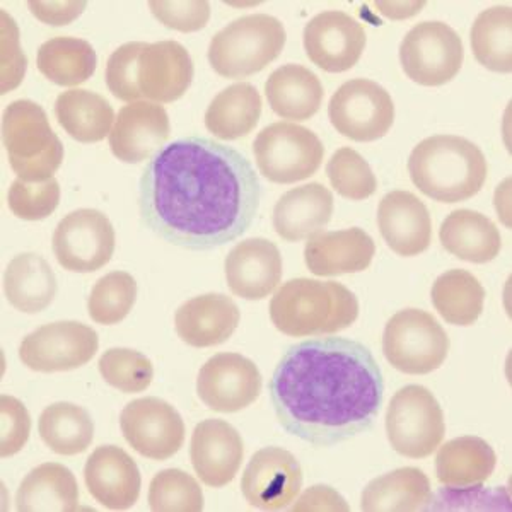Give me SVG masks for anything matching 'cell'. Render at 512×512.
I'll return each instance as SVG.
<instances>
[{
    "label": "cell",
    "instance_id": "38",
    "mask_svg": "<svg viewBox=\"0 0 512 512\" xmlns=\"http://www.w3.org/2000/svg\"><path fill=\"white\" fill-rule=\"evenodd\" d=\"M512 12L509 6H495L478 14L470 31L475 59L492 72L512 70Z\"/></svg>",
    "mask_w": 512,
    "mask_h": 512
},
{
    "label": "cell",
    "instance_id": "5",
    "mask_svg": "<svg viewBox=\"0 0 512 512\" xmlns=\"http://www.w3.org/2000/svg\"><path fill=\"white\" fill-rule=\"evenodd\" d=\"M2 144L12 171L28 183L53 178L64 161V144L47 113L30 99H18L2 115Z\"/></svg>",
    "mask_w": 512,
    "mask_h": 512
},
{
    "label": "cell",
    "instance_id": "40",
    "mask_svg": "<svg viewBox=\"0 0 512 512\" xmlns=\"http://www.w3.org/2000/svg\"><path fill=\"white\" fill-rule=\"evenodd\" d=\"M149 506L154 512H200L204 494L192 475L171 468L152 478Z\"/></svg>",
    "mask_w": 512,
    "mask_h": 512
},
{
    "label": "cell",
    "instance_id": "20",
    "mask_svg": "<svg viewBox=\"0 0 512 512\" xmlns=\"http://www.w3.org/2000/svg\"><path fill=\"white\" fill-rule=\"evenodd\" d=\"M192 465L198 478L214 489L226 487L238 475L245 446L239 432L226 420H202L192 436Z\"/></svg>",
    "mask_w": 512,
    "mask_h": 512
},
{
    "label": "cell",
    "instance_id": "13",
    "mask_svg": "<svg viewBox=\"0 0 512 512\" xmlns=\"http://www.w3.org/2000/svg\"><path fill=\"white\" fill-rule=\"evenodd\" d=\"M98 333L79 321H57L24 338L19 359L38 373H64L86 366L98 352Z\"/></svg>",
    "mask_w": 512,
    "mask_h": 512
},
{
    "label": "cell",
    "instance_id": "43",
    "mask_svg": "<svg viewBox=\"0 0 512 512\" xmlns=\"http://www.w3.org/2000/svg\"><path fill=\"white\" fill-rule=\"evenodd\" d=\"M7 204L14 216L24 221H43L52 216L60 204V185L55 178L40 183L12 181Z\"/></svg>",
    "mask_w": 512,
    "mask_h": 512
},
{
    "label": "cell",
    "instance_id": "32",
    "mask_svg": "<svg viewBox=\"0 0 512 512\" xmlns=\"http://www.w3.org/2000/svg\"><path fill=\"white\" fill-rule=\"evenodd\" d=\"M431 497V480L422 470L398 468L369 482L362 492L361 509L367 512L425 511Z\"/></svg>",
    "mask_w": 512,
    "mask_h": 512
},
{
    "label": "cell",
    "instance_id": "9",
    "mask_svg": "<svg viewBox=\"0 0 512 512\" xmlns=\"http://www.w3.org/2000/svg\"><path fill=\"white\" fill-rule=\"evenodd\" d=\"M258 169L267 180L291 185L320 169L325 147L315 132L297 123L277 122L263 128L253 142Z\"/></svg>",
    "mask_w": 512,
    "mask_h": 512
},
{
    "label": "cell",
    "instance_id": "10",
    "mask_svg": "<svg viewBox=\"0 0 512 512\" xmlns=\"http://www.w3.org/2000/svg\"><path fill=\"white\" fill-rule=\"evenodd\" d=\"M465 60L463 41L441 21H424L408 31L400 45V62L408 79L434 88L453 81Z\"/></svg>",
    "mask_w": 512,
    "mask_h": 512
},
{
    "label": "cell",
    "instance_id": "22",
    "mask_svg": "<svg viewBox=\"0 0 512 512\" xmlns=\"http://www.w3.org/2000/svg\"><path fill=\"white\" fill-rule=\"evenodd\" d=\"M84 482L89 494L111 511H125L139 501V466L118 446H101L89 456Z\"/></svg>",
    "mask_w": 512,
    "mask_h": 512
},
{
    "label": "cell",
    "instance_id": "35",
    "mask_svg": "<svg viewBox=\"0 0 512 512\" xmlns=\"http://www.w3.org/2000/svg\"><path fill=\"white\" fill-rule=\"evenodd\" d=\"M36 65L57 86H79L96 72L98 57L93 45L74 36H57L38 50Z\"/></svg>",
    "mask_w": 512,
    "mask_h": 512
},
{
    "label": "cell",
    "instance_id": "46",
    "mask_svg": "<svg viewBox=\"0 0 512 512\" xmlns=\"http://www.w3.org/2000/svg\"><path fill=\"white\" fill-rule=\"evenodd\" d=\"M154 18L169 30L193 33L204 30L210 19V4L205 0L197 2H164L154 0L149 4Z\"/></svg>",
    "mask_w": 512,
    "mask_h": 512
},
{
    "label": "cell",
    "instance_id": "14",
    "mask_svg": "<svg viewBox=\"0 0 512 512\" xmlns=\"http://www.w3.org/2000/svg\"><path fill=\"white\" fill-rule=\"evenodd\" d=\"M120 427L127 443L149 460H169L185 443V422L178 410L154 396L128 403Z\"/></svg>",
    "mask_w": 512,
    "mask_h": 512
},
{
    "label": "cell",
    "instance_id": "49",
    "mask_svg": "<svg viewBox=\"0 0 512 512\" xmlns=\"http://www.w3.org/2000/svg\"><path fill=\"white\" fill-rule=\"evenodd\" d=\"M86 6H88L86 2H41V0L38 2L31 0L28 4L33 16L40 19L41 23L50 24V26H65L76 21Z\"/></svg>",
    "mask_w": 512,
    "mask_h": 512
},
{
    "label": "cell",
    "instance_id": "6",
    "mask_svg": "<svg viewBox=\"0 0 512 512\" xmlns=\"http://www.w3.org/2000/svg\"><path fill=\"white\" fill-rule=\"evenodd\" d=\"M284 24L268 14L236 19L219 31L209 45L210 65L226 79H245L262 72L284 50Z\"/></svg>",
    "mask_w": 512,
    "mask_h": 512
},
{
    "label": "cell",
    "instance_id": "18",
    "mask_svg": "<svg viewBox=\"0 0 512 512\" xmlns=\"http://www.w3.org/2000/svg\"><path fill=\"white\" fill-rule=\"evenodd\" d=\"M169 134L171 123L164 106L151 101L128 103L111 128V152L123 163H142L163 149Z\"/></svg>",
    "mask_w": 512,
    "mask_h": 512
},
{
    "label": "cell",
    "instance_id": "36",
    "mask_svg": "<svg viewBox=\"0 0 512 512\" xmlns=\"http://www.w3.org/2000/svg\"><path fill=\"white\" fill-rule=\"evenodd\" d=\"M38 432L53 453L76 456L93 443L94 424L86 408L60 402L41 412Z\"/></svg>",
    "mask_w": 512,
    "mask_h": 512
},
{
    "label": "cell",
    "instance_id": "29",
    "mask_svg": "<svg viewBox=\"0 0 512 512\" xmlns=\"http://www.w3.org/2000/svg\"><path fill=\"white\" fill-rule=\"evenodd\" d=\"M59 284L52 267L36 253L18 255L4 272V294L11 306L36 315L53 303Z\"/></svg>",
    "mask_w": 512,
    "mask_h": 512
},
{
    "label": "cell",
    "instance_id": "30",
    "mask_svg": "<svg viewBox=\"0 0 512 512\" xmlns=\"http://www.w3.org/2000/svg\"><path fill=\"white\" fill-rule=\"evenodd\" d=\"M19 512H74L79 487L74 473L60 463H43L31 470L16 494Z\"/></svg>",
    "mask_w": 512,
    "mask_h": 512
},
{
    "label": "cell",
    "instance_id": "41",
    "mask_svg": "<svg viewBox=\"0 0 512 512\" xmlns=\"http://www.w3.org/2000/svg\"><path fill=\"white\" fill-rule=\"evenodd\" d=\"M326 175L338 195L349 200H366L378 190V180L373 169L359 152L342 147L326 164Z\"/></svg>",
    "mask_w": 512,
    "mask_h": 512
},
{
    "label": "cell",
    "instance_id": "34",
    "mask_svg": "<svg viewBox=\"0 0 512 512\" xmlns=\"http://www.w3.org/2000/svg\"><path fill=\"white\" fill-rule=\"evenodd\" d=\"M55 117L72 139L94 144L110 134L115 111L101 94L88 89H70L55 101Z\"/></svg>",
    "mask_w": 512,
    "mask_h": 512
},
{
    "label": "cell",
    "instance_id": "44",
    "mask_svg": "<svg viewBox=\"0 0 512 512\" xmlns=\"http://www.w3.org/2000/svg\"><path fill=\"white\" fill-rule=\"evenodd\" d=\"M147 43L132 41L125 43L111 53L108 64H106V86L110 93L120 101L135 103L142 99L139 88H137V60L140 53L146 48Z\"/></svg>",
    "mask_w": 512,
    "mask_h": 512
},
{
    "label": "cell",
    "instance_id": "47",
    "mask_svg": "<svg viewBox=\"0 0 512 512\" xmlns=\"http://www.w3.org/2000/svg\"><path fill=\"white\" fill-rule=\"evenodd\" d=\"M2 94L18 88L23 82L24 72L28 67V59L21 50L19 28L16 21L2 11Z\"/></svg>",
    "mask_w": 512,
    "mask_h": 512
},
{
    "label": "cell",
    "instance_id": "16",
    "mask_svg": "<svg viewBox=\"0 0 512 512\" xmlns=\"http://www.w3.org/2000/svg\"><path fill=\"white\" fill-rule=\"evenodd\" d=\"M301 489L303 470L296 456L275 446L253 454L241 480L246 502L262 511L286 509Z\"/></svg>",
    "mask_w": 512,
    "mask_h": 512
},
{
    "label": "cell",
    "instance_id": "12",
    "mask_svg": "<svg viewBox=\"0 0 512 512\" xmlns=\"http://www.w3.org/2000/svg\"><path fill=\"white\" fill-rule=\"evenodd\" d=\"M115 229L110 219L94 209L70 212L53 234V253L60 267L91 274L106 267L115 253Z\"/></svg>",
    "mask_w": 512,
    "mask_h": 512
},
{
    "label": "cell",
    "instance_id": "45",
    "mask_svg": "<svg viewBox=\"0 0 512 512\" xmlns=\"http://www.w3.org/2000/svg\"><path fill=\"white\" fill-rule=\"evenodd\" d=\"M31 417L23 402L14 396L0 398V454L9 458L18 454L30 439Z\"/></svg>",
    "mask_w": 512,
    "mask_h": 512
},
{
    "label": "cell",
    "instance_id": "7",
    "mask_svg": "<svg viewBox=\"0 0 512 512\" xmlns=\"http://www.w3.org/2000/svg\"><path fill=\"white\" fill-rule=\"evenodd\" d=\"M386 434L391 448L405 458L431 456L446 434L443 408L434 393L420 384L396 391L386 412Z\"/></svg>",
    "mask_w": 512,
    "mask_h": 512
},
{
    "label": "cell",
    "instance_id": "24",
    "mask_svg": "<svg viewBox=\"0 0 512 512\" xmlns=\"http://www.w3.org/2000/svg\"><path fill=\"white\" fill-rule=\"evenodd\" d=\"M374 253L373 238L361 227H350L309 238L304 262L309 272L318 277L359 274L373 263Z\"/></svg>",
    "mask_w": 512,
    "mask_h": 512
},
{
    "label": "cell",
    "instance_id": "21",
    "mask_svg": "<svg viewBox=\"0 0 512 512\" xmlns=\"http://www.w3.org/2000/svg\"><path fill=\"white\" fill-rule=\"evenodd\" d=\"M224 270L233 294L246 301H260L270 296L282 280V256L268 239H245L229 251Z\"/></svg>",
    "mask_w": 512,
    "mask_h": 512
},
{
    "label": "cell",
    "instance_id": "15",
    "mask_svg": "<svg viewBox=\"0 0 512 512\" xmlns=\"http://www.w3.org/2000/svg\"><path fill=\"white\" fill-rule=\"evenodd\" d=\"M197 393L210 410L234 414L256 402L262 393V374L248 357L217 354L200 369Z\"/></svg>",
    "mask_w": 512,
    "mask_h": 512
},
{
    "label": "cell",
    "instance_id": "33",
    "mask_svg": "<svg viewBox=\"0 0 512 512\" xmlns=\"http://www.w3.org/2000/svg\"><path fill=\"white\" fill-rule=\"evenodd\" d=\"M262 96L248 82L222 89L205 111V127L221 140H236L251 134L262 117Z\"/></svg>",
    "mask_w": 512,
    "mask_h": 512
},
{
    "label": "cell",
    "instance_id": "48",
    "mask_svg": "<svg viewBox=\"0 0 512 512\" xmlns=\"http://www.w3.org/2000/svg\"><path fill=\"white\" fill-rule=\"evenodd\" d=\"M294 512L308 511H349V504L345 502L344 497L338 494L337 490L326 485H316L306 490L296 504L292 506Z\"/></svg>",
    "mask_w": 512,
    "mask_h": 512
},
{
    "label": "cell",
    "instance_id": "26",
    "mask_svg": "<svg viewBox=\"0 0 512 512\" xmlns=\"http://www.w3.org/2000/svg\"><path fill=\"white\" fill-rule=\"evenodd\" d=\"M333 216V195L321 183L292 188L275 204L274 229L289 243L320 234Z\"/></svg>",
    "mask_w": 512,
    "mask_h": 512
},
{
    "label": "cell",
    "instance_id": "19",
    "mask_svg": "<svg viewBox=\"0 0 512 512\" xmlns=\"http://www.w3.org/2000/svg\"><path fill=\"white\" fill-rule=\"evenodd\" d=\"M193 60L178 41L147 43L137 60V88L151 103H173L193 81Z\"/></svg>",
    "mask_w": 512,
    "mask_h": 512
},
{
    "label": "cell",
    "instance_id": "27",
    "mask_svg": "<svg viewBox=\"0 0 512 512\" xmlns=\"http://www.w3.org/2000/svg\"><path fill=\"white\" fill-rule=\"evenodd\" d=\"M265 94L280 118L304 122L320 111L325 91L315 72L303 65L287 64L270 74Z\"/></svg>",
    "mask_w": 512,
    "mask_h": 512
},
{
    "label": "cell",
    "instance_id": "37",
    "mask_svg": "<svg viewBox=\"0 0 512 512\" xmlns=\"http://www.w3.org/2000/svg\"><path fill=\"white\" fill-rule=\"evenodd\" d=\"M431 297L443 320L451 325L470 326L482 315L485 289L475 275L454 268L437 277Z\"/></svg>",
    "mask_w": 512,
    "mask_h": 512
},
{
    "label": "cell",
    "instance_id": "8",
    "mask_svg": "<svg viewBox=\"0 0 512 512\" xmlns=\"http://www.w3.org/2000/svg\"><path fill=\"white\" fill-rule=\"evenodd\" d=\"M448 352V333L427 311L403 309L384 326V357L400 373H434L448 359Z\"/></svg>",
    "mask_w": 512,
    "mask_h": 512
},
{
    "label": "cell",
    "instance_id": "1",
    "mask_svg": "<svg viewBox=\"0 0 512 512\" xmlns=\"http://www.w3.org/2000/svg\"><path fill=\"white\" fill-rule=\"evenodd\" d=\"M258 205L260 181L250 161L207 137L171 142L140 176V219L185 250L233 243L250 229Z\"/></svg>",
    "mask_w": 512,
    "mask_h": 512
},
{
    "label": "cell",
    "instance_id": "28",
    "mask_svg": "<svg viewBox=\"0 0 512 512\" xmlns=\"http://www.w3.org/2000/svg\"><path fill=\"white\" fill-rule=\"evenodd\" d=\"M444 250L470 263H489L502 248L499 229L489 217L475 210L460 209L451 212L439 229Z\"/></svg>",
    "mask_w": 512,
    "mask_h": 512
},
{
    "label": "cell",
    "instance_id": "39",
    "mask_svg": "<svg viewBox=\"0 0 512 512\" xmlns=\"http://www.w3.org/2000/svg\"><path fill=\"white\" fill-rule=\"evenodd\" d=\"M137 299V282L127 272L101 277L91 291L88 311L99 325H117L127 318Z\"/></svg>",
    "mask_w": 512,
    "mask_h": 512
},
{
    "label": "cell",
    "instance_id": "3",
    "mask_svg": "<svg viewBox=\"0 0 512 512\" xmlns=\"http://www.w3.org/2000/svg\"><path fill=\"white\" fill-rule=\"evenodd\" d=\"M415 187L427 197L458 204L475 197L487 180L489 163L480 147L458 135H434L422 140L408 159Z\"/></svg>",
    "mask_w": 512,
    "mask_h": 512
},
{
    "label": "cell",
    "instance_id": "23",
    "mask_svg": "<svg viewBox=\"0 0 512 512\" xmlns=\"http://www.w3.org/2000/svg\"><path fill=\"white\" fill-rule=\"evenodd\" d=\"M378 226L384 243L396 255L417 256L431 246V214L414 193L395 190L384 195L378 207Z\"/></svg>",
    "mask_w": 512,
    "mask_h": 512
},
{
    "label": "cell",
    "instance_id": "4",
    "mask_svg": "<svg viewBox=\"0 0 512 512\" xmlns=\"http://www.w3.org/2000/svg\"><path fill=\"white\" fill-rule=\"evenodd\" d=\"M359 301L338 282L292 279L270 301L275 328L289 337L333 335L354 325Z\"/></svg>",
    "mask_w": 512,
    "mask_h": 512
},
{
    "label": "cell",
    "instance_id": "25",
    "mask_svg": "<svg viewBox=\"0 0 512 512\" xmlns=\"http://www.w3.org/2000/svg\"><path fill=\"white\" fill-rule=\"evenodd\" d=\"M239 320L241 313L231 297L205 294L193 297L178 308L176 333L190 347H216L233 337Z\"/></svg>",
    "mask_w": 512,
    "mask_h": 512
},
{
    "label": "cell",
    "instance_id": "2",
    "mask_svg": "<svg viewBox=\"0 0 512 512\" xmlns=\"http://www.w3.org/2000/svg\"><path fill=\"white\" fill-rule=\"evenodd\" d=\"M280 425L315 446H333L373 427L383 403L381 367L366 345L313 338L292 345L270 379Z\"/></svg>",
    "mask_w": 512,
    "mask_h": 512
},
{
    "label": "cell",
    "instance_id": "11",
    "mask_svg": "<svg viewBox=\"0 0 512 512\" xmlns=\"http://www.w3.org/2000/svg\"><path fill=\"white\" fill-rule=\"evenodd\" d=\"M328 117L338 134L355 142L383 139L395 122L390 93L369 79L342 84L328 105Z\"/></svg>",
    "mask_w": 512,
    "mask_h": 512
},
{
    "label": "cell",
    "instance_id": "42",
    "mask_svg": "<svg viewBox=\"0 0 512 512\" xmlns=\"http://www.w3.org/2000/svg\"><path fill=\"white\" fill-rule=\"evenodd\" d=\"M98 367L106 383L122 393H142L154 379L152 362L137 350H106L99 359Z\"/></svg>",
    "mask_w": 512,
    "mask_h": 512
},
{
    "label": "cell",
    "instance_id": "31",
    "mask_svg": "<svg viewBox=\"0 0 512 512\" xmlns=\"http://www.w3.org/2000/svg\"><path fill=\"white\" fill-rule=\"evenodd\" d=\"M497 465V456L480 437H458L439 449L436 460L437 480L451 489L477 487L487 482Z\"/></svg>",
    "mask_w": 512,
    "mask_h": 512
},
{
    "label": "cell",
    "instance_id": "17",
    "mask_svg": "<svg viewBox=\"0 0 512 512\" xmlns=\"http://www.w3.org/2000/svg\"><path fill=\"white\" fill-rule=\"evenodd\" d=\"M308 59L325 72H345L361 60L366 48V30L357 19L342 11H325L304 28Z\"/></svg>",
    "mask_w": 512,
    "mask_h": 512
}]
</instances>
